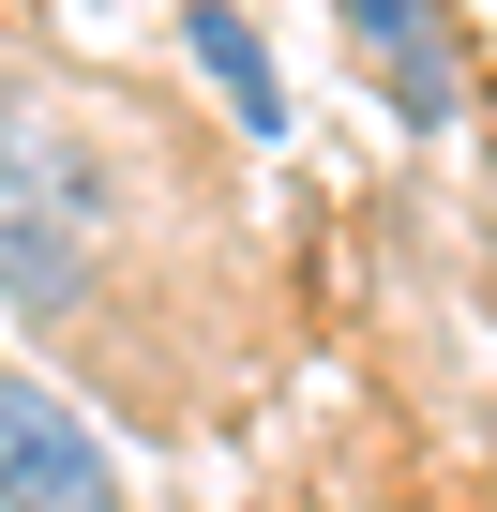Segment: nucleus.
I'll return each mask as SVG.
<instances>
[{
	"label": "nucleus",
	"mask_w": 497,
	"mask_h": 512,
	"mask_svg": "<svg viewBox=\"0 0 497 512\" xmlns=\"http://www.w3.org/2000/svg\"><path fill=\"white\" fill-rule=\"evenodd\" d=\"M181 61L211 76V106H226L241 136H287V76H272V46H257L241 0H181Z\"/></svg>",
	"instance_id": "20e7f679"
},
{
	"label": "nucleus",
	"mask_w": 497,
	"mask_h": 512,
	"mask_svg": "<svg viewBox=\"0 0 497 512\" xmlns=\"http://www.w3.org/2000/svg\"><path fill=\"white\" fill-rule=\"evenodd\" d=\"M0 512H136L106 422L31 362H0Z\"/></svg>",
	"instance_id": "f03ea898"
},
{
	"label": "nucleus",
	"mask_w": 497,
	"mask_h": 512,
	"mask_svg": "<svg viewBox=\"0 0 497 512\" xmlns=\"http://www.w3.org/2000/svg\"><path fill=\"white\" fill-rule=\"evenodd\" d=\"M332 31H347L362 91L392 106V136H452V121H467V46H452V0H332Z\"/></svg>",
	"instance_id": "7ed1b4c3"
},
{
	"label": "nucleus",
	"mask_w": 497,
	"mask_h": 512,
	"mask_svg": "<svg viewBox=\"0 0 497 512\" xmlns=\"http://www.w3.org/2000/svg\"><path fill=\"white\" fill-rule=\"evenodd\" d=\"M91 241H106V181L61 136L46 91L0 76V302L16 317H76L91 302Z\"/></svg>",
	"instance_id": "f257e3e1"
}]
</instances>
